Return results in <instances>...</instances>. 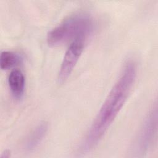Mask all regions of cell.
Masks as SVG:
<instances>
[{
  "instance_id": "1",
  "label": "cell",
  "mask_w": 158,
  "mask_h": 158,
  "mask_svg": "<svg viewBox=\"0 0 158 158\" xmlns=\"http://www.w3.org/2000/svg\"><path fill=\"white\" fill-rule=\"evenodd\" d=\"M136 77V64L128 60L82 141L80 154H86L97 146L127 101Z\"/></svg>"
},
{
  "instance_id": "2",
  "label": "cell",
  "mask_w": 158,
  "mask_h": 158,
  "mask_svg": "<svg viewBox=\"0 0 158 158\" xmlns=\"http://www.w3.org/2000/svg\"><path fill=\"white\" fill-rule=\"evenodd\" d=\"M93 20L87 13H75L64 20L47 34V43L56 46L68 41L83 40L89 36L93 30Z\"/></svg>"
},
{
  "instance_id": "3",
  "label": "cell",
  "mask_w": 158,
  "mask_h": 158,
  "mask_svg": "<svg viewBox=\"0 0 158 158\" xmlns=\"http://www.w3.org/2000/svg\"><path fill=\"white\" fill-rule=\"evenodd\" d=\"M157 131V106H152L147 114L130 148V153L134 157L146 154L152 146Z\"/></svg>"
},
{
  "instance_id": "4",
  "label": "cell",
  "mask_w": 158,
  "mask_h": 158,
  "mask_svg": "<svg viewBox=\"0 0 158 158\" xmlns=\"http://www.w3.org/2000/svg\"><path fill=\"white\" fill-rule=\"evenodd\" d=\"M84 46L83 40H75L71 43L64 54L58 72L59 82H64L70 76L83 51Z\"/></svg>"
},
{
  "instance_id": "5",
  "label": "cell",
  "mask_w": 158,
  "mask_h": 158,
  "mask_svg": "<svg viewBox=\"0 0 158 158\" xmlns=\"http://www.w3.org/2000/svg\"><path fill=\"white\" fill-rule=\"evenodd\" d=\"M8 85L12 95L16 99L23 98L25 88V78L23 72L19 69L12 70L8 76Z\"/></svg>"
},
{
  "instance_id": "6",
  "label": "cell",
  "mask_w": 158,
  "mask_h": 158,
  "mask_svg": "<svg viewBox=\"0 0 158 158\" xmlns=\"http://www.w3.org/2000/svg\"><path fill=\"white\" fill-rule=\"evenodd\" d=\"M48 128L46 122H41L38 124L30 132L24 143L26 151H31L36 148L45 136Z\"/></svg>"
},
{
  "instance_id": "7",
  "label": "cell",
  "mask_w": 158,
  "mask_h": 158,
  "mask_svg": "<svg viewBox=\"0 0 158 158\" xmlns=\"http://www.w3.org/2000/svg\"><path fill=\"white\" fill-rule=\"evenodd\" d=\"M21 60L17 53L10 51H3L0 56V67L2 70L10 69L20 63Z\"/></svg>"
},
{
  "instance_id": "8",
  "label": "cell",
  "mask_w": 158,
  "mask_h": 158,
  "mask_svg": "<svg viewBox=\"0 0 158 158\" xmlns=\"http://www.w3.org/2000/svg\"><path fill=\"white\" fill-rule=\"evenodd\" d=\"M10 156V152L9 151L6 150L4 151V152L2 153L1 156V158H7V157H9Z\"/></svg>"
}]
</instances>
